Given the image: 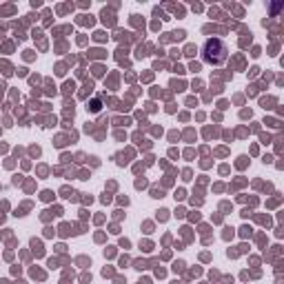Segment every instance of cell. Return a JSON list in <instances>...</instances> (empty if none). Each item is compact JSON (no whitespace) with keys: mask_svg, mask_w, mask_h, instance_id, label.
I'll return each mask as SVG.
<instances>
[{"mask_svg":"<svg viewBox=\"0 0 284 284\" xmlns=\"http://www.w3.org/2000/svg\"><path fill=\"white\" fill-rule=\"evenodd\" d=\"M229 58V47L224 40L220 38H209L202 47V60L207 65H213V67H222Z\"/></svg>","mask_w":284,"mask_h":284,"instance_id":"6da1fadb","label":"cell"}]
</instances>
